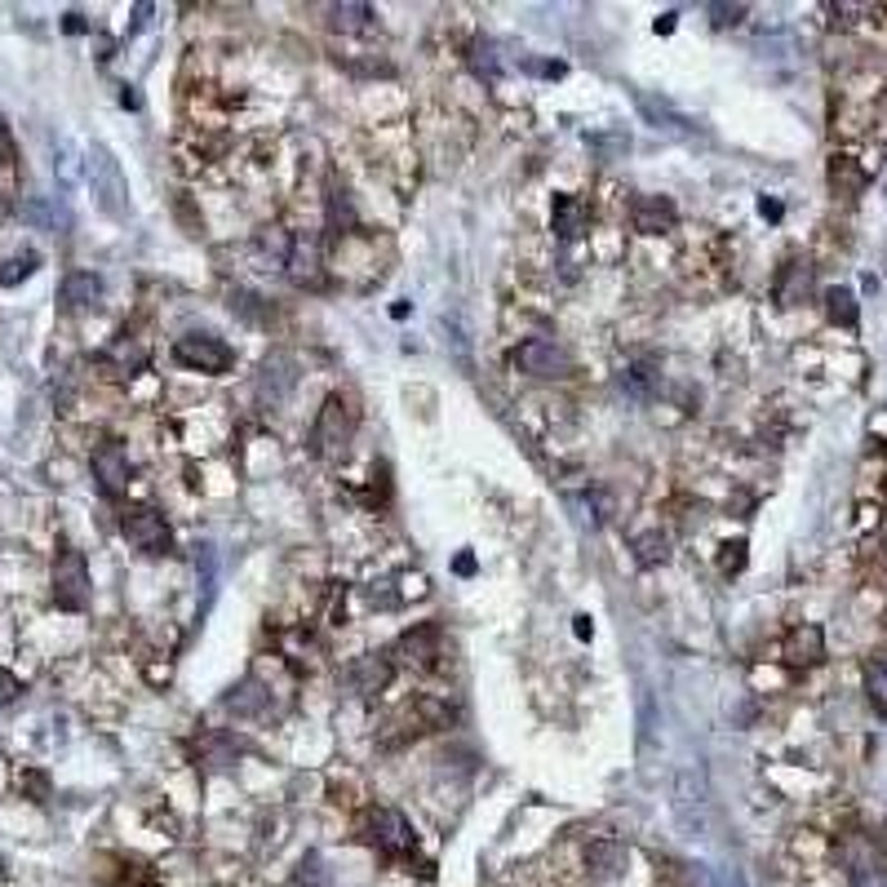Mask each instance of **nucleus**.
<instances>
[{
  "label": "nucleus",
  "mask_w": 887,
  "mask_h": 887,
  "mask_svg": "<svg viewBox=\"0 0 887 887\" xmlns=\"http://www.w3.org/2000/svg\"><path fill=\"white\" fill-rule=\"evenodd\" d=\"M54 600L67 613H81L89 604V563L81 550H63L54 559Z\"/></svg>",
  "instance_id": "f257e3e1"
},
{
  "label": "nucleus",
  "mask_w": 887,
  "mask_h": 887,
  "mask_svg": "<svg viewBox=\"0 0 887 887\" xmlns=\"http://www.w3.org/2000/svg\"><path fill=\"white\" fill-rule=\"evenodd\" d=\"M173 360L191 373H226L235 365L231 347L222 338H209V334H187L173 342Z\"/></svg>",
  "instance_id": "f03ea898"
},
{
  "label": "nucleus",
  "mask_w": 887,
  "mask_h": 887,
  "mask_svg": "<svg viewBox=\"0 0 887 887\" xmlns=\"http://www.w3.org/2000/svg\"><path fill=\"white\" fill-rule=\"evenodd\" d=\"M351 431H356V409H351L342 395H329V400H325V409H320V418H316L311 444H316V453H320V457H334V453H342V448H347Z\"/></svg>",
  "instance_id": "7ed1b4c3"
},
{
  "label": "nucleus",
  "mask_w": 887,
  "mask_h": 887,
  "mask_svg": "<svg viewBox=\"0 0 887 887\" xmlns=\"http://www.w3.org/2000/svg\"><path fill=\"white\" fill-rule=\"evenodd\" d=\"M89 178H94L98 204H103L112 218H125V213H129V187H125V178H120V165L107 156V147H94V151H89Z\"/></svg>",
  "instance_id": "20e7f679"
},
{
  "label": "nucleus",
  "mask_w": 887,
  "mask_h": 887,
  "mask_svg": "<svg viewBox=\"0 0 887 887\" xmlns=\"http://www.w3.org/2000/svg\"><path fill=\"white\" fill-rule=\"evenodd\" d=\"M515 365H519L528 378H541V382L568 378V373H572V356H568L555 338H528V342H519Z\"/></svg>",
  "instance_id": "39448f33"
},
{
  "label": "nucleus",
  "mask_w": 887,
  "mask_h": 887,
  "mask_svg": "<svg viewBox=\"0 0 887 887\" xmlns=\"http://www.w3.org/2000/svg\"><path fill=\"white\" fill-rule=\"evenodd\" d=\"M120 532L138 546V550H147V555H165L169 550V541H173V532H169V524H165V515L160 510H151V506H129L125 515H120Z\"/></svg>",
  "instance_id": "423d86ee"
},
{
  "label": "nucleus",
  "mask_w": 887,
  "mask_h": 887,
  "mask_svg": "<svg viewBox=\"0 0 887 887\" xmlns=\"http://www.w3.org/2000/svg\"><path fill=\"white\" fill-rule=\"evenodd\" d=\"M369 843L378 852H387V856H409L413 852V830L395 807H378L369 816Z\"/></svg>",
  "instance_id": "0eeeda50"
},
{
  "label": "nucleus",
  "mask_w": 887,
  "mask_h": 887,
  "mask_svg": "<svg viewBox=\"0 0 887 887\" xmlns=\"http://www.w3.org/2000/svg\"><path fill=\"white\" fill-rule=\"evenodd\" d=\"M94 479H98V488H103L107 497H120V493L129 488V479H134L129 453L116 448V444H103V448L94 453Z\"/></svg>",
  "instance_id": "6e6552de"
},
{
  "label": "nucleus",
  "mask_w": 887,
  "mask_h": 887,
  "mask_svg": "<svg viewBox=\"0 0 887 887\" xmlns=\"http://www.w3.org/2000/svg\"><path fill=\"white\" fill-rule=\"evenodd\" d=\"M821 653H825V635H821V626H794V631L781 640V662L794 666V670L816 666Z\"/></svg>",
  "instance_id": "1a4fd4ad"
},
{
  "label": "nucleus",
  "mask_w": 887,
  "mask_h": 887,
  "mask_svg": "<svg viewBox=\"0 0 887 887\" xmlns=\"http://www.w3.org/2000/svg\"><path fill=\"white\" fill-rule=\"evenodd\" d=\"M631 218H635V231H644V235H666L679 213H675V204H670L666 196H640L635 209H631Z\"/></svg>",
  "instance_id": "9d476101"
},
{
  "label": "nucleus",
  "mask_w": 887,
  "mask_h": 887,
  "mask_svg": "<svg viewBox=\"0 0 887 887\" xmlns=\"http://www.w3.org/2000/svg\"><path fill=\"white\" fill-rule=\"evenodd\" d=\"M63 307L67 311H89L98 298H103V279L94 275V271H72L67 279H63Z\"/></svg>",
  "instance_id": "9b49d317"
},
{
  "label": "nucleus",
  "mask_w": 887,
  "mask_h": 887,
  "mask_svg": "<svg viewBox=\"0 0 887 887\" xmlns=\"http://www.w3.org/2000/svg\"><path fill=\"white\" fill-rule=\"evenodd\" d=\"M288 253H293V235L279 231V226H262L253 235V257L262 262V271H275V266H288Z\"/></svg>",
  "instance_id": "f8f14e48"
},
{
  "label": "nucleus",
  "mask_w": 887,
  "mask_h": 887,
  "mask_svg": "<svg viewBox=\"0 0 887 887\" xmlns=\"http://www.w3.org/2000/svg\"><path fill=\"white\" fill-rule=\"evenodd\" d=\"M622 387H626V395H635V400H653L657 387H662V365H657L653 356L631 360L626 373H622Z\"/></svg>",
  "instance_id": "ddd939ff"
},
{
  "label": "nucleus",
  "mask_w": 887,
  "mask_h": 887,
  "mask_svg": "<svg viewBox=\"0 0 887 887\" xmlns=\"http://www.w3.org/2000/svg\"><path fill=\"white\" fill-rule=\"evenodd\" d=\"M395 653H400L404 662H413V666H435V657H440V626H418V631H409V635L395 644Z\"/></svg>",
  "instance_id": "4468645a"
},
{
  "label": "nucleus",
  "mask_w": 887,
  "mask_h": 887,
  "mask_svg": "<svg viewBox=\"0 0 887 887\" xmlns=\"http://www.w3.org/2000/svg\"><path fill=\"white\" fill-rule=\"evenodd\" d=\"M847 887H887V860L869 843L856 847L852 869H847Z\"/></svg>",
  "instance_id": "2eb2a0df"
},
{
  "label": "nucleus",
  "mask_w": 887,
  "mask_h": 887,
  "mask_svg": "<svg viewBox=\"0 0 887 887\" xmlns=\"http://www.w3.org/2000/svg\"><path fill=\"white\" fill-rule=\"evenodd\" d=\"M298 382V373H293V360L288 356H271L266 365H262V382H257V395L262 400H271V404H279L284 395H288V387Z\"/></svg>",
  "instance_id": "dca6fc26"
},
{
  "label": "nucleus",
  "mask_w": 887,
  "mask_h": 887,
  "mask_svg": "<svg viewBox=\"0 0 887 887\" xmlns=\"http://www.w3.org/2000/svg\"><path fill=\"white\" fill-rule=\"evenodd\" d=\"M701 812L706 807V777H701V768H679L675 772V812H679V821H688V812Z\"/></svg>",
  "instance_id": "f3484780"
},
{
  "label": "nucleus",
  "mask_w": 887,
  "mask_h": 887,
  "mask_svg": "<svg viewBox=\"0 0 887 887\" xmlns=\"http://www.w3.org/2000/svg\"><path fill=\"white\" fill-rule=\"evenodd\" d=\"M807 288H812V266L807 262H785L781 266V275H777V303H785V307H799L803 298H807Z\"/></svg>",
  "instance_id": "a211bd4d"
},
{
  "label": "nucleus",
  "mask_w": 887,
  "mask_h": 887,
  "mask_svg": "<svg viewBox=\"0 0 887 887\" xmlns=\"http://www.w3.org/2000/svg\"><path fill=\"white\" fill-rule=\"evenodd\" d=\"M387 679H391V662H387V657H378V653H369V657H360V662L351 666V684H356L365 697L382 693V688H387Z\"/></svg>",
  "instance_id": "6ab92c4d"
},
{
  "label": "nucleus",
  "mask_w": 887,
  "mask_h": 887,
  "mask_svg": "<svg viewBox=\"0 0 887 887\" xmlns=\"http://www.w3.org/2000/svg\"><path fill=\"white\" fill-rule=\"evenodd\" d=\"M550 226L559 240H577L581 226H585V209L577 196H555V213H550Z\"/></svg>",
  "instance_id": "aec40b11"
},
{
  "label": "nucleus",
  "mask_w": 887,
  "mask_h": 887,
  "mask_svg": "<svg viewBox=\"0 0 887 887\" xmlns=\"http://www.w3.org/2000/svg\"><path fill=\"white\" fill-rule=\"evenodd\" d=\"M585 860H590V869H595L600 878H617V874L626 869V847H622V843H609V838H600V843H590Z\"/></svg>",
  "instance_id": "412c9836"
},
{
  "label": "nucleus",
  "mask_w": 887,
  "mask_h": 887,
  "mask_svg": "<svg viewBox=\"0 0 887 887\" xmlns=\"http://www.w3.org/2000/svg\"><path fill=\"white\" fill-rule=\"evenodd\" d=\"M288 275L298 279V284H316V275H320V249H316V240H293Z\"/></svg>",
  "instance_id": "4be33fe9"
},
{
  "label": "nucleus",
  "mask_w": 887,
  "mask_h": 887,
  "mask_svg": "<svg viewBox=\"0 0 887 887\" xmlns=\"http://www.w3.org/2000/svg\"><path fill=\"white\" fill-rule=\"evenodd\" d=\"M329 28L334 32H347V36H360L373 28V10L369 6H334L329 10Z\"/></svg>",
  "instance_id": "5701e85b"
},
{
  "label": "nucleus",
  "mask_w": 887,
  "mask_h": 887,
  "mask_svg": "<svg viewBox=\"0 0 887 887\" xmlns=\"http://www.w3.org/2000/svg\"><path fill=\"white\" fill-rule=\"evenodd\" d=\"M356 226V204H351V191L347 187H329V231L347 235Z\"/></svg>",
  "instance_id": "b1692460"
},
{
  "label": "nucleus",
  "mask_w": 887,
  "mask_h": 887,
  "mask_svg": "<svg viewBox=\"0 0 887 887\" xmlns=\"http://www.w3.org/2000/svg\"><path fill=\"white\" fill-rule=\"evenodd\" d=\"M830 182H834V191L852 196V191L865 187V169H856L852 156H834V160H830Z\"/></svg>",
  "instance_id": "393cba45"
},
{
  "label": "nucleus",
  "mask_w": 887,
  "mask_h": 887,
  "mask_svg": "<svg viewBox=\"0 0 887 887\" xmlns=\"http://www.w3.org/2000/svg\"><path fill=\"white\" fill-rule=\"evenodd\" d=\"M262 706H266V693H262L257 679H244V684L226 697V710H231V715H257Z\"/></svg>",
  "instance_id": "a878e982"
},
{
  "label": "nucleus",
  "mask_w": 887,
  "mask_h": 887,
  "mask_svg": "<svg viewBox=\"0 0 887 887\" xmlns=\"http://www.w3.org/2000/svg\"><path fill=\"white\" fill-rule=\"evenodd\" d=\"M825 316H830L834 325H843V329L856 325V298H852V288H830V293H825Z\"/></svg>",
  "instance_id": "bb28decb"
},
{
  "label": "nucleus",
  "mask_w": 887,
  "mask_h": 887,
  "mask_svg": "<svg viewBox=\"0 0 887 887\" xmlns=\"http://www.w3.org/2000/svg\"><path fill=\"white\" fill-rule=\"evenodd\" d=\"M865 693H869V701L887 715V657H869V662H865Z\"/></svg>",
  "instance_id": "cd10ccee"
},
{
  "label": "nucleus",
  "mask_w": 887,
  "mask_h": 887,
  "mask_svg": "<svg viewBox=\"0 0 887 887\" xmlns=\"http://www.w3.org/2000/svg\"><path fill=\"white\" fill-rule=\"evenodd\" d=\"M112 360H116V365H120V369H129V373H138V369H142V365H147V342H138V338H134V342H129V334H125V338H120V342H116V347H112Z\"/></svg>",
  "instance_id": "c85d7f7f"
},
{
  "label": "nucleus",
  "mask_w": 887,
  "mask_h": 887,
  "mask_svg": "<svg viewBox=\"0 0 887 887\" xmlns=\"http://www.w3.org/2000/svg\"><path fill=\"white\" fill-rule=\"evenodd\" d=\"M635 559L640 563H666L670 559V541L662 532H644V537H635Z\"/></svg>",
  "instance_id": "c756f323"
},
{
  "label": "nucleus",
  "mask_w": 887,
  "mask_h": 887,
  "mask_svg": "<svg viewBox=\"0 0 887 887\" xmlns=\"http://www.w3.org/2000/svg\"><path fill=\"white\" fill-rule=\"evenodd\" d=\"M32 271H36V253H19V257H10L6 266H0V284H19Z\"/></svg>",
  "instance_id": "7c9ffc66"
},
{
  "label": "nucleus",
  "mask_w": 887,
  "mask_h": 887,
  "mask_svg": "<svg viewBox=\"0 0 887 887\" xmlns=\"http://www.w3.org/2000/svg\"><path fill=\"white\" fill-rule=\"evenodd\" d=\"M471 63H475L479 76H497V54H493L488 41H475V45H471Z\"/></svg>",
  "instance_id": "2f4dec72"
},
{
  "label": "nucleus",
  "mask_w": 887,
  "mask_h": 887,
  "mask_svg": "<svg viewBox=\"0 0 887 887\" xmlns=\"http://www.w3.org/2000/svg\"><path fill=\"white\" fill-rule=\"evenodd\" d=\"M640 107H644V116H648V120H653L657 129H662V125H675V120H679V116H675V112H670L666 103H653V98H644V94H640Z\"/></svg>",
  "instance_id": "473e14b6"
},
{
  "label": "nucleus",
  "mask_w": 887,
  "mask_h": 887,
  "mask_svg": "<svg viewBox=\"0 0 887 887\" xmlns=\"http://www.w3.org/2000/svg\"><path fill=\"white\" fill-rule=\"evenodd\" d=\"M710 14H715V23H719V28H728V23L746 19V6H710Z\"/></svg>",
  "instance_id": "72a5a7b5"
},
{
  "label": "nucleus",
  "mask_w": 887,
  "mask_h": 887,
  "mask_svg": "<svg viewBox=\"0 0 887 887\" xmlns=\"http://www.w3.org/2000/svg\"><path fill=\"white\" fill-rule=\"evenodd\" d=\"M724 550H728V555H724V572H737V568L746 563V541H728Z\"/></svg>",
  "instance_id": "f704fd0d"
},
{
  "label": "nucleus",
  "mask_w": 887,
  "mask_h": 887,
  "mask_svg": "<svg viewBox=\"0 0 887 887\" xmlns=\"http://www.w3.org/2000/svg\"><path fill=\"white\" fill-rule=\"evenodd\" d=\"M19 693H23V684H19L10 670H0V706H10Z\"/></svg>",
  "instance_id": "c9c22d12"
},
{
  "label": "nucleus",
  "mask_w": 887,
  "mask_h": 887,
  "mask_svg": "<svg viewBox=\"0 0 887 887\" xmlns=\"http://www.w3.org/2000/svg\"><path fill=\"white\" fill-rule=\"evenodd\" d=\"M10 151H14L10 147V129H6V120H0V160H10Z\"/></svg>",
  "instance_id": "e433bc0d"
},
{
  "label": "nucleus",
  "mask_w": 887,
  "mask_h": 887,
  "mask_svg": "<svg viewBox=\"0 0 887 887\" xmlns=\"http://www.w3.org/2000/svg\"><path fill=\"white\" fill-rule=\"evenodd\" d=\"M63 32H72V36L85 32V19H81V14H67V19H63Z\"/></svg>",
  "instance_id": "4c0bfd02"
}]
</instances>
